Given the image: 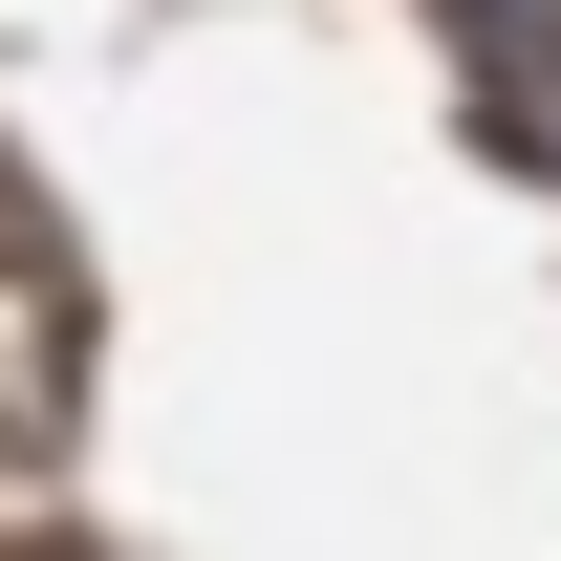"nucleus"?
I'll use <instances>...</instances> for the list:
<instances>
[{"label":"nucleus","instance_id":"nucleus-1","mask_svg":"<svg viewBox=\"0 0 561 561\" xmlns=\"http://www.w3.org/2000/svg\"><path fill=\"white\" fill-rule=\"evenodd\" d=\"M476 44H496V66H518V44H540V0H476Z\"/></svg>","mask_w":561,"mask_h":561}]
</instances>
